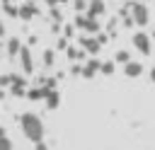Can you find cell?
<instances>
[{"mask_svg":"<svg viewBox=\"0 0 155 150\" xmlns=\"http://www.w3.org/2000/svg\"><path fill=\"white\" fill-rule=\"evenodd\" d=\"M150 80L155 82V68H150Z\"/></svg>","mask_w":155,"mask_h":150,"instance_id":"cell-27","label":"cell"},{"mask_svg":"<svg viewBox=\"0 0 155 150\" xmlns=\"http://www.w3.org/2000/svg\"><path fill=\"white\" fill-rule=\"evenodd\" d=\"M41 60H44V65H46V68H51V65L56 63V51H51V48H46V51L41 53Z\"/></svg>","mask_w":155,"mask_h":150,"instance_id":"cell-16","label":"cell"},{"mask_svg":"<svg viewBox=\"0 0 155 150\" xmlns=\"http://www.w3.org/2000/svg\"><path fill=\"white\" fill-rule=\"evenodd\" d=\"M2 97H5V92H2V90H0V102H2Z\"/></svg>","mask_w":155,"mask_h":150,"instance_id":"cell-28","label":"cell"},{"mask_svg":"<svg viewBox=\"0 0 155 150\" xmlns=\"http://www.w3.org/2000/svg\"><path fill=\"white\" fill-rule=\"evenodd\" d=\"M2 12L7 17H19V5H12V2H2Z\"/></svg>","mask_w":155,"mask_h":150,"instance_id":"cell-15","label":"cell"},{"mask_svg":"<svg viewBox=\"0 0 155 150\" xmlns=\"http://www.w3.org/2000/svg\"><path fill=\"white\" fill-rule=\"evenodd\" d=\"M131 17L138 27H145L150 22V7L143 5V2H131Z\"/></svg>","mask_w":155,"mask_h":150,"instance_id":"cell-3","label":"cell"},{"mask_svg":"<svg viewBox=\"0 0 155 150\" xmlns=\"http://www.w3.org/2000/svg\"><path fill=\"white\" fill-rule=\"evenodd\" d=\"M102 70V60H97V58H90V60H85V65H82V77H94L97 73Z\"/></svg>","mask_w":155,"mask_h":150,"instance_id":"cell-8","label":"cell"},{"mask_svg":"<svg viewBox=\"0 0 155 150\" xmlns=\"http://www.w3.org/2000/svg\"><path fill=\"white\" fill-rule=\"evenodd\" d=\"M0 150H12V140L10 138H0Z\"/></svg>","mask_w":155,"mask_h":150,"instance_id":"cell-22","label":"cell"},{"mask_svg":"<svg viewBox=\"0 0 155 150\" xmlns=\"http://www.w3.org/2000/svg\"><path fill=\"white\" fill-rule=\"evenodd\" d=\"M131 39H133V46H136V51H138V53H143V56H150V53H153L150 36H148L145 31H136Z\"/></svg>","mask_w":155,"mask_h":150,"instance_id":"cell-4","label":"cell"},{"mask_svg":"<svg viewBox=\"0 0 155 150\" xmlns=\"http://www.w3.org/2000/svg\"><path fill=\"white\" fill-rule=\"evenodd\" d=\"M2 87H12V73L0 75V90H2Z\"/></svg>","mask_w":155,"mask_h":150,"instance_id":"cell-19","label":"cell"},{"mask_svg":"<svg viewBox=\"0 0 155 150\" xmlns=\"http://www.w3.org/2000/svg\"><path fill=\"white\" fill-rule=\"evenodd\" d=\"M44 104H46V109H58V106H61V92H58V90H51V92L46 94Z\"/></svg>","mask_w":155,"mask_h":150,"instance_id":"cell-13","label":"cell"},{"mask_svg":"<svg viewBox=\"0 0 155 150\" xmlns=\"http://www.w3.org/2000/svg\"><path fill=\"white\" fill-rule=\"evenodd\" d=\"M97 39H99V44H102V46H104V44H107V41H109V39H107V34H102V31H99V34H97Z\"/></svg>","mask_w":155,"mask_h":150,"instance_id":"cell-23","label":"cell"},{"mask_svg":"<svg viewBox=\"0 0 155 150\" xmlns=\"http://www.w3.org/2000/svg\"><path fill=\"white\" fill-rule=\"evenodd\" d=\"M48 92H51V90H46V87H36V85H34L31 90H27V99H29V102H44Z\"/></svg>","mask_w":155,"mask_h":150,"instance_id":"cell-11","label":"cell"},{"mask_svg":"<svg viewBox=\"0 0 155 150\" xmlns=\"http://www.w3.org/2000/svg\"><path fill=\"white\" fill-rule=\"evenodd\" d=\"M36 15H39V5H36V2H22V5H19V19L29 22V19H34Z\"/></svg>","mask_w":155,"mask_h":150,"instance_id":"cell-7","label":"cell"},{"mask_svg":"<svg viewBox=\"0 0 155 150\" xmlns=\"http://www.w3.org/2000/svg\"><path fill=\"white\" fill-rule=\"evenodd\" d=\"M34 150H48V145H46V143H36V145H34Z\"/></svg>","mask_w":155,"mask_h":150,"instance_id":"cell-24","label":"cell"},{"mask_svg":"<svg viewBox=\"0 0 155 150\" xmlns=\"http://www.w3.org/2000/svg\"><path fill=\"white\" fill-rule=\"evenodd\" d=\"M56 48H58V51H68V39H65V36H61V39H58V44H56Z\"/></svg>","mask_w":155,"mask_h":150,"instance_id":"cell-21","label":"cell"},{"mask_svg":"<svg viewBox=\"0 0 155 150\" xmlns=\"http://www.w3.org/2000/svg\"><path fill=\"white\" fill-rule=\"evenodd\" d=\"M65 56H68L70 60H82V58H85L87 53H85V51H82L80 46H78V48H75V46H68V51H65Z\"/></svg>","mask_w":155,"mask_h":150,"instance_id":"cell-14","label":"cell"},{"mask_svg":"<svg viewBox=\"0 0 155 150\" xmlns=\"http://www.w3.org/2000/svg\"><path fill=\"white\" fill-rule=\"evenodd\" d=\"M19 65H22V73H27V75L34 73V58H31L29 46H22V51H19Z\"/></svg>","mask_w":155,"mask_h":150,"instance_id":"cell-6","label":"cell"},{"mask_svg":"<svg viewBox=\"0 0 155 150\" xmlns=\"http://www.w3.org/2000/svg\"><path fill=\"white\" fill-rule=\"evenodd\" d=\"M0 138H7V131H5V126H0Z\"/></svg>","mask_w":155,"mask_h":150,"instance_id":"cell-25","label":"cell"},{"mask_svg":"<svg viewBox=\"0 0 155 150\" xmlns=\"http://www.w3.org/2000/svg\"><path fill=\"white\" fill-rule=\"evenodd\" d=\"M75 27L78 29H82L87 36H97L99 34V19H92V17H87V12L85 15H75Z\"/></svg>","mask_w":155,"mask_h":150,"instance_id":"cell-2","label":"cell"},{"mask_svg":"<svg viewBox=\"0 0 155 150\" xmlns=\"http://www.w3.org/2000/svg\"><path fill=\"white\" fill-rule=\"evenodd\" d=\"M104 12H107V5H104V2H90V5H87V17H92V19L102 17Z\"/></svg>","mask_w":155,"mask_h":150,"instance_id":"cell-12","label":"cell"},{"mask_svg":"<svg viewBox=\"0 0 155 150\" xmlns=\"http://www.w3.org/2000/svg\"><path fill=\"white\" fill-rule=\"evenodd\" d=\"M124 75H126V77H140V75H143V63H138V60L126 63V65H124Z\"/></svg>","mask_w":155,"mask_h":150,"instance_id":"cell-10","label":"cell"},{"mask_svg":"<svg viewBox=\"0 0 155 150\" xmlns=\"http://www.w3.org/2000/svg\"><path fill=\"white\" fill-rule=\"evenodd\" d=\"M78 44H80V48H82L85 53H90V56H97V53L102 51V44H99L97 36H87V34H82V36L78 39Z\"/></svg>","mask_w":155,"mask_h":150,"instance_id":"cell-5","label":"cell"},{"mask_svg":"<svg viewBox=\"0 0 155 150\" xmlns=\"http://www.w3.org/2000/svg\"><path fill=\"white\" fill-rule=\"evenodd\" d=\"M19 128L22 133L36 145V143H44V121L34 114V111H24L19 116Z\"/></svg>","mask_w":155,"mask_h":150,"instance_id":"cell-1","label":"cell"},{"mask_svg":"<svg viewBox=\"0 0 155 150\" xmlns=\"http://www.w3.org/2000/svg\"><path fill=\"white\" fill-rule=\"evenodd\" d=\"M0 36H5V24H2V19H0Z\"/></svg>","mask_w":155,"mask_h":150,"instance_id":"cell-26","label":"cell"},{"mask_svg":"<svg viewBox=\"0 0 155 150\" xmlns=\"http://www.w3.org/2000/svg\"><path fill=\"white\" fill-rule=\"evenodd\" d=\"M114 63H121V65H126V63H131V56H128V51H116L114 53Z\"/></svg>","mask_w":155,"mask_h":150,"instance_id":"cell-17","label":"cell"},{"mask_svg":"<svg viewBox=\"0 0 155 150\" xmlns=\"http://www.w3.org/2000/svg\"><path fill=\"white\" fill-rule=\"evenodd\" d=\"M114 70H116V63H114V60H104L99 73H102V75H114Z\"/></svg>","mask_w":155,"mask_h":150,"instance_id":"cell-18","label":"cell"},{"mask_svg":"<svg viewBox=\"0 0 155 150\" xmlns=\"http://www.w3.org/2000/svg\"><path fill=\"white\" fill-rule=\"evenodd\" d=\"M73 34H75V24H65V27H63V36H65V39H70Z\"/></svg>","mask_w":155,"mask_h":150,"instance_id":"cell-20","label":"cell"},{"mask_svg":"<svg viewBox=\"0 0 155 150\" xmlns=\"http://www.w3.org/2000/svg\"><path fill=\"white\" fill-rule=\"evenodd\" d=\"M150 39H155V31H153V34H150Z\"/></svg>","mask_w":155,"mask_h":150,"instance_id":"cell-29","label":"cell"},{"mask_svg":"<svg viewBox=\"0 0 155 150\" xmlns=\"http://www.w3.org/2000/svg\"><path fill=\"white\" fill-rule=\"evenodd\" d=\"M22 46H24V44L19 41V36H10V39H7V44H5L7 56H10V58H17V56H19V51H22Z\"/></svg>","mask_w":155,"mask_h":150,"instance_id":"cell-9","label":"cell"}]
</instances>
